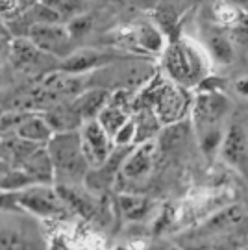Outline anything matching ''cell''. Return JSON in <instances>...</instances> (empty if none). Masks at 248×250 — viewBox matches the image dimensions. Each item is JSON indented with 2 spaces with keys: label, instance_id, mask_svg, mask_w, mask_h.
<instances>
[{
  "label": "cell",
  "instance_id": "6da1fadb",
  "mask_svg": "<svg viewBox=\"0 0 248 250\" xmlns=\"http://www.w3.org/2000/svg\"><path fill=\"white\" fill-rule=\"evenodd\" d=\"M46 150L50 154L54 165V184H83L85 174L89 172V163L82 150L80 132H67V134H54L52 139L46 143Z\"/></svg>",
  "mask_w": 248,
  "mask_h": 250
},
{
  "label": "cell",
  "instance_id": "7a4b0ae2",
  "mask_svg": "<svg viewBox=\"0 0 248 250\" xmlns=\"http://www.w3.org/2000/svg\"><path fill=\"white\" fill-rule=\"evenodd\" d=\"M0 250H46L34 219L21 211H0Z\"/></svg>",
  "mask_w": 248,
  "mask_h": 250
},
{
  "label": "cell",
  "instance_id": "3957f363",
  "mask_svg": "<svg viewBox=\"0 0 248 250\" xmlns=\"http://www.w3.org/2000/svg\"><path fill=\"white\" fill-rule=\"evenodd\" d=\"M6 60L15 74H22L28 80H39L60 65V60L39 50L28 37H11Z\"/></svg>",
  "mask_w": 248,
  "mask_h": 250
},
{
  "label": "cell",
  "instance_id": "277c9868",
  "mask_svg": "<svg viewBox=\"0 0 248 250\" xmlns=\"http://www.w3.org/2000/svg\"><path fill=\"white\" fill-rule=\"evenodd\" d=\"M19 206L28 213L52 219V217H63L69 209L63 202L56 184H34L30 188H24L15 193Z\"/></svg>",
  "mask_w": 248,
  "mask_h": 250
},
{
  "label": "cell",
  "instance_id": "5b68a950",
  "mask_svg": "<svg viewBox=\"0 0 248 250\" xmlns=\"http://www.w3.org/2000/svg\"><path fill=\"white\" fill-rule=\"evenodd\" d=\"M193 100H195L193 89H187L184 85H178L168 80L154 104V113L163 126L176 125L191 117Z\"/></svg>",
  "mask_w": 248,
  "mask_h": 250
},
{
  "label": "cell",
  "instance_id": "8992f818",
  "mask_svg": "<svg viewBox=\"0 0 248 250\" xmlns=\"http://www.w3.org/2000/svg\"><path fill=\"white\" fill-rule=\"evenodd\" d=\"M121 46L132 50L135 54H146V56H161L167 46V37L154 22H137L117 30L113 36Z\"/></svg>",
  "mask_w": 248,
  "mask_h": 250
},
{
  "label": "cell",
  "instance_id": "52a82bcc",
  "mask_svg": "<svg viewBox=\"0 0 248 250\" xmlns=\"http://www.w3.org/2000/svg\"><path fill=\"white\" fill-rule=\"evenodd\" d=\"M231 102L226 93H195L193 109H191V125L196 134L219 126L222 119L230 113Z\"/></svg>",
  "mask_w": 248,
  "mask_h": 250
},
{
  "label": "cell",
  "instance_id": "ba28073f",
  "mask_svg": "<svg viewBox=\"0 0 248 250\" xmlns=\"http://www.w3.org/2000/svg\"><path fill=\"white\" fill-rule=\"evenodd\" d=\"M28 39L43 52L54 56L56 60H65L69 54H72L74 39L69 34V28L63 22H48V24H36L30 28Z\"/></svg>",
  "mask_w": 248,
  "mask_h": 250
},
{
  "label": "cell",
  "instance_id": "9c48e42d",
  "mask_svg": "<svg viewBox=\"0 0 248 250\" xmlns=\"http://www.w3.org/2000/svg\"><path fill=\"white\" fill-rule=\"evenodd\" d=\"M160 67L161 72L170 82L195 91V78H193V69H191V62H189V54H187L184 37L178 39V41L167 43L165 50L161 52Z\"/></svg>",
  "mask_w": 248,
  "mask_h": 250
},
{
  "label": "cell",
  "instance_id": "30bf717a",
  "mask_svg": "<svg viewBox=\"0 0 248 250\" xmlns=\"http://www.w3.org/2000/svg\"><path fill=\"white\" fill-rule=\"evenodd\" d=\"M132 148L133 146H115L100 167L89 169V172L85 174V180H83L85 189H89L93 195H102V193L109 191L113 188L117 176L121 174L124 160L132 152Z\"/></svg>",
  "mask_w": 248,
  "mask_h": 250
},
{
  "label": "cell",
  "instance_id": "8fae6325",
  "mask_svg": "<svg viewBox=\"0 0 248 250\" xmlns=\"http://www.w3.org/2000/svg\"><path fill=\"white\" fill-rule=\"evenodd\" d=\"M80 141H82V150L85 154V160H87L91 169L100 167L107 160V156L111 154V150L115 148L113 139L100 126V123H98L97 119L83 123V126H82L80 130Z\"/></svg>",
  "mask_w": 248,
  "mask_h": 250
},
{
  "label": "cell",
  "instance_id": "7c38bea8",
  "mask_svg": "<svg viewBox=\"0 0 248 250\" xmlns=\"http://www.w3.org/2000/svg\"><path fill=\"white\" fill-rule=\"evenodd\" d=\"M117 60H121V58H117L115 54L102 52V50H95V48H76L74 52L60 62L58 69L69 72V74H76V76H87L91 72L115 63Z\"/></svg>",
  "mask_w": 248,
  "mask_h": 250
},
{
  "label": "cell",
  "instance_id": "4fadbf2b",
  "mask_svg": "<svg viewBox=\"0 0 248 250\" xmlns=\"http://www.w3.org/2000/svg\"><path fill=\"white\" fill-rule=\"evenodd\" d=\"M156 152H158V143L156 141L133 145L132 152L126 156V160L123 163L121 176H124L126 180H132V182L146 178L150 174L152 167H154Z\"/></svg>",
  "mask_w": 248,
  "mask_h": 250
},
{
  "label": "cell",
  "instance_id": "5bb4252c",
  "mask_svg": "<svg viewBox=\"0 0 248 250\" xmlns=\"http://www.w3.org/2000/svg\"><path fill=\"white\" fill-rule=\"evenodd\" d=\"M48 126L52 128L54 134H67V132H80L83 126V119L76 111V107L71 100H63L56 106L48 107L43 111Z\"/></svg>",
  "mask_w": 248,
  "mask_h": 250
},
{
  "label": "cell",
  "instance_id": "9a60e30c",
  "mask_svg": "<svg viewBox=\"0 0 248 250\" xmlns=\"http://www.w3.org/2000/svg\"><path fill=\"white\" fill-rule=\"evenodd\" d=\"M247 148H248V137L245 128L241 125H231L224 132V139L221 145L222 160L230 163L233 167H241L247 160Z\"/></svg>",
  "mask_w": 248,
  "mask_h": 250
},
{
  "label": "cell",
  "instance_id": "2e32d148",
  "mask_svg": "<svg viewBox=\"0 0 248 250\" xmlns=\"http://www.w3.org/2000/svg\"><path fill=\"white\" fill-rule=\"evenodd\" d=\"M109 97H111V91L109 89H104V87H87L85 91H82L78 97L72 99V104H74L76 111L83 119V123H87V121H95L100 115V111L109 102Z\"/></svg>",
  "mask_w": 248,
  "mask_h": 250
},
{
  "label": "cell",
  "instance_id": "e0dca14e",
  "mask_svg": "<svg viewBox=\"0 0 248 250\" xmlns=\"http://www.w3.org/2000/svg\"><path fill=\"white\" fill-rule=\"evenodd\" d=\"M15 135L21 137V139H24V141H30V143L46 146V143L52 139L54 132H52V128L48 126L43 113H39V111H30L26 115V119L19 125Z\"/></svg>",
  "mask_w": 248,
  "mask_h": 250
},
{
  "label": "cell",
  "instance_id": "ac0fdd59",
  "mask_svg": "<svg viewBox=\"0 0 248 250\" xmlns=\"http://www.w3.org/2000/svg\"><path fill=\"white\" fill-rule=\"evenodd\" d=\"M19 169L30 174L37 184H54V165L46 146H37L36 150L21 163Z\"/></svg>",
  "mask_w": 248,
  "mask_h": 250
},
{
  "label": "cell",
  "instance_id": "d6986e66",
  "mask_svg": "<svg viewBox=\"0 0 248 250\" xmlns=\"http://www.w3.org/2000/svg\"><path fill=\"white\" fill-rule=\"evenodd\" d=\"M133 121H135V145L156 141L158 135L161 134V130H163V125L156 117L154 109H139V111H135Z\"/></svg>",
  "mask_w": 248,
  "mask_h": 250
},
{
  "label": "cell",
  "instance_id": "ffe728a7",
  "mask_svg": "<svg viewBox=\"0 0 248 250\" xmlns=\"http://www.w3.org/2000/svg\"><path fill=\"white\" fill-rule=\"evenodd\" d=\"M154 21L156 24L160 26V30L165 34L167 41H178L182 39L184 34H182V21H180V15L176 13L174 6L170 4H160L158 8L154 9Z\"/></svg>",
  "mask_w": 248,
  "mask_h": 250
},
{
  "label": "cell",
  "instance_id": "44dd1931",
  "mask_svg": "<svg viewBox=\"0 0 248 250\" xmlns=\"http://www.w3.org/2000/svg\"><path fill=\"white\" fill-rule=\"evenodd\" d=\"M243 13H245V8H241L230 0H217L211 6V17L215 21V24L221 28L235 30L239 26Z\"/></svg>",
  "mask_w": 248,
  "mask_h": 250
},
{
  "label": "cell",
  "instance_id": "7402d4cb",
  "mask_svg": "<svg viewBox=\"0 0 248 250\" xmlns=\"http://www.w3.org/2000/svg\"><path fill=\"white\" fill-rule=\"evenodd\" d=\"M206 48L211 56V60L215 65H230L235 58V46L231 43V39H228L222 34H215L206 41Z\"/></svg>",
  "mask_w": 248,
  "mask_h": 250
},
{
  "label": "cell",
  "instance_id": "603a6c76",
  "mask_svg": "<svg viewBox=\"0 0 248 250\" xmlns=\"http://www.w3.org/2000/svg\"><path fill=\"white\" fill-rule=\"evenodd\" d=\"M119 206H121L123 213L132 221H141L143 217L152 209V202L146 197H141V195H121Z\"/></svg>",
  "mask_w": 248,
  "mask_h": 250
},
{
  "label": "cell",
  "instance_id": "cb8c5ba5",
  "mask_svg": "<svg viewBox=\"0 0 248 250\" xmlns=\"http://www.w3.org/2000/svg\"><path fill=\"white\" fill-rule=\"evenodd\" d=\"M224 139V132L221 126H213L207 130L198 132V143H200V150L207 160H213L219 152H221V145Z\"/></svg>",
  "mask_w": 248,
  "mask_h": 250
},
{
  "label": "cell",
  "instance_id": "d4e9b609",
  "mask_svg": "<svg viewBox=\"0 0 248 250\" xmlns=\"http://www.w3.org/2000/svg\"><path fill=\"white\" fill-rule=\"evenodd\" d=\"M43 4H46L48 8H52L54 11H58L63 17H76L80 15L83 9V2L82 0H41Z\"/></svg>",
  "mask_w": 248,
  "mask_h": 250
},
{
  "label": "cell",
  "instance_id": "484cf974",
  "mask_svg": "<svg viewBox=\"0 0 248 250\" xmlns=\"http://www.w3.org/2000/svg\"><path fill=\"white\" fill-rule=\"evenodd\" d=\"M30 111H11V113H4L0 115V139H6L15 135L19 125L26 119Z\"/></svg>",
  "mask_w": 248,
  "mask_h": 250
},
{
  "label": "cell",
  "instance_id": "4316f807",
  "mask_svg": "<svg viewBox=\"0 0 248 250\" xmlns=\"http://www.w3.org/2000/svg\"><path fill=\"white\" fill-rule=\"evenodd\" d=\"M93 26V19L89 17V15H76V17L69 19V22H67V28H69V34L74 41H78L80 37H83L85 34H89V30Z\"/></svg>",
  "mask_w": 248,
  "mask_h": 250
},
{
  "label": "cell",
  "instance_id": "83f0119b",
  "mask_svg": "<svg viewBox=\"0 0 248 250\" xmlns=\"http://www.w3.org/2000/svg\"><path fill=\"white\" fill-rule=\"evenodd\" d=\"M226 89V80L222 76H217V74H207L204 80L200 82L195 87V93H224Z\"/></svg>",
  "mask_w": 248,
  "mask_h": 250
},
{
  "label": "cell",
  "instance_id": "f1b7e54d",
  "mask_svg": "<svg viewBox=\"0 0 248 250\" xmlns=\"http://www.w3.org/2000/svg\"><path fill=\"white\" fill-rule=\"evenodd\" d=\"M113 143H115V146H133L135 145V121H133V115L117 132V135L113 137Z\"/></svg>",
  "mask_w": 248,
  "mask_h": 250
},
{
  "label": "cell",
  "instance_id": "f546056e",
  "mask_svg": "<svg viewBox=\"0 0 248 250\" xmlns=\"http://www.w3.org/2000/svg\"><path fill=\"white\" fill-rule=\"evenodd\" d=\"M11 74H13V69L8 62H0V91L6 89L11 85Z\"/></svg>",
  "mask_w": 248,
  "mask_h": 250
},
{
  "label": "cell",
  "instance_id": "4dcf8cb0",
  "mask_svg": "<svg viewBox=\"0 0 248 250\" xmlns=\"http://www.w3.org/2000/svg\"><path fill=\"white\" fill-rule=\"evenodd\" d=\"M233 89H235V93H237V95H241V97H247V99H248V74H245V76H239L237 80L233 82Z\"/></svg>",
  "mask_w": 248,
  "mask_h": 250
},
{
  "label": "cell",
  "instance_id": "1f68e13d",
  "mask_svg": "<svg viewBox=\"0 0 248 250\" xmlns=\"http://www.w3.org/2000/svg\"><path fill=\"white\" fill-rule=\"evenodd\" d=\"M235 32H239V34H247V36H248V9H245L243 19H241L239 26L235 28Z\"/></svg>",
  "mask_w": 248,
  "mask_h": 250
},
{
  "label": "cell",
  "instance_id": "d6a6232c",
  "mask_svg": "<svg viewBox=\"0 0 248 250\" xmlns=\"http://www.w3.org/2000/svg\"><path fill=\"white\" fill-rule=\"evenodd\" d=\"M9 39H11V34H9L8 26H6V22L0 21V41H9Z\"/></svg>",
  "mask_w": 248,
  "mask_h": 250
},
{
  "label": "cell",
  "instance_id": "836d02e7",
  "mask_svg": "<svg viewBox=\"0 0 248 250\" xmlns=\"http://www.w3.org/2000/svg\"><path fill=\"white\" fill-rule=\"evenodd\" d=\"M230 2H233V4H237V6H241V8H245V6H248V0H230Z\"/></svg>",
  "mask_w": 248,
  "mask_h": 250
},
{
  "label": "cell",
  "instance_id": "e575fe53",
  "mask_svg": "<svg viewBox=\"0 0 248 250\" xmlns=\"http://www.w3.org/2000/svg\"><path fill=\"white\" fill-rule=\"evenodd\" d=\"M170 250H182V249H178V247H174V249H170Z\"/></svg>",
  "mask_w": 248,
  "mask_h": 250
},
{
  "label": "cell",
  "instance_id": "d590c367",
  "mask_svg": "<svg viewBox=\"0 0 248 250\" xmlns=\"http://www.w3.org/2000/svg\"><path fill=\"white\" fill-rule=\"evenodd\" d=\"M32 2H41V0H32Z\"/></svg>",
  "mask_w": 248,
  "mask_h": 250
}]
</instances>
